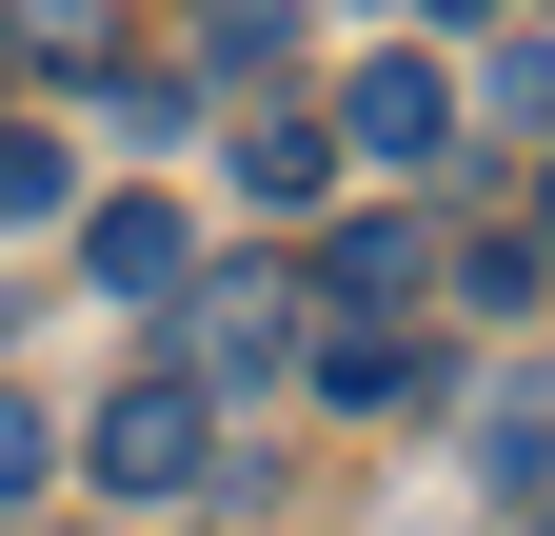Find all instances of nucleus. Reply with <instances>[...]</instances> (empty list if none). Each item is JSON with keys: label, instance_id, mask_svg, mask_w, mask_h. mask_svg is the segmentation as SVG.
Returning <instances> with one entry per match:
<instances>
[{"label": "nucleus", "instance_id": "obj_1", "mask_svg": "<svg viewBox=\"0 0 555 536\" xmlns=\"http://www.w3.org/2000/svg\"><path fill=\"white\" fill-rule=\"evenodd\" d=\"M80 457H100V497H198V477H219V397H198V378H119Z\"/></svg>", "mask_w": 555, "mask_h": 536}, {"label": "nucleus", "instance_id": "obj_2", "mask_svg": "<svg viewBox=\"0 0 555 536\" xmlns=\"http://www.w3.org/2000/svg\"><path fill=\"white\" fill-rule=\"evenodd\" d=\"M318 140H337V159H416V179H437V159H456V80L397 40V60H358V80H337V119H318Z\"/></svg>", "mask_w": 555, "mask_h": 536}, {"label": "nucleus", "instance_id": "obj_3", "mask_svg": "<svg viewBox=\"0 0 555 536\" xmlns=\"http://www.w3.org/2000/svg\"><path fill=\"white\" fill-rule=\"evenodd\" d=\"M179 339H198V397H238V378L298 358V298L278 279H179Z\"/></svg>", "mask_w": 555, "mask_h": 536}, {"label": "nucleus", "instance_id": "obj_4", "mask_svg": "<svg viewBox=\"0 0 555 536\" xmlns=\"http://www.w3.org/2000/svg\"><path fill=\"white\" fill-rule=\"evenodd\" d=\"M80 279H100V298H179V279H198L179 199H100V219H80Z\"/></svg>", "mask_w": 555, "mask_h": 536}, {"label": "nucleus", "instance_id": "obj_5", "mask_svg": "<svg viewBox=\"0 0 555 536\" xmlns=\"http://www.w3.org/2000/svg\"><path fill=\"white\" fill-rule=\"evenodd\" d=\"M318 358V397H358V418H377V397H437V339H397V318H337V339H298Z\"/></svg>", "mask_w": 555, "mask_h": 536}, {"label": "nucleus", "instance_id": "obj_6", "mask_svg": "<svg viewBox=\"0 0 555 536\" xmlns=\"http://www.w3.org/2000/svg\"><path fill=\"white\" fill-rule=\"evenodd\" d=\"M318 279H337V318H397L416 279H437V239H416V219H337V258H318Z\"/></svg>", "mask_w": 555, "mask_h": 536}, {"label": "nucleus", "instance_id": "obj_7", "mask_svg": "<svg viewBox=\"0 0 555 536\" xmlns=\"http://www.w3.org/2000/svg\"><path fill=\"white\" fill-rule=\"evenodd\" d=\"M238 199H258V219H318V199H337V140H318V119H258V140H238Z\"/></svg>", "mask_w": 555, "mask_h": 536}, {"label": "nucleus", "instance_id": "obj_8", "mask_svg": "<svg viewBox=\"0 0 555 536\" xmlns=\"http://www.w3.org/2000/svg\"><path fill=\"white\" fill-rule=\"evenodd\" d=\"M198 60H219V80H278V60H298V0H198Z\"/></svg>", "mask_w": 555, "mask_h": 536}, {"label": "nucleus", "instance_id": "obj_9", "mask_svg": "<svg viewBox=\"0 0 555 536\" xmlns=\"http://www.w3.org/2000/svg\"><path fill=\"white\" fill-rule=\"evenodd\" d=\"M456 298H476V318H535V239L476 219V239H456Z\"/></svg>", "mask_w": 555, "mask_h": 536}, {"label": "nucleus", "instance_id": "obj_10", "mask_svg": "<svg viewBox=\"0 0 555 536\" xmlns=\"http://www.w3.org/2000/svg\"><path fill=\"white\" fill-rule=\"evenodd\" d=\"M476 477H496V497L535 477V378H496V397H476Z\"/></svg>", "mask_w": 555, "mask_h": 536}, {"label": "nucleus", "instance_id": "obj_11", "mask_svg": "<svg viewBox=\"0 0 555 536\" xmlns=\"http://www.w3.org/2000/svg\"><path fill=\"white\" fill-rule=\"evenodd\" d=\"M60 477V418H40V397H0V497H40Z\"/></svg>", "mask_w": 555, "mask_h": 536}, {"label": "nucleus", "instance_id": "obj_12", "mask_svg": "<svg viewBox=\"0 0 555 536\" xmlns=\"http://www.w3.org/2000/svg\"><path fill=\"white\" fill-rule=\"evenodd\" d=\"M0 219H60V140H21V119H0Z\"/></svg>", "mask_w": 555, "mask_h": 536}, {"label": "nucleus", "instance_id": "obj_13", "mask_svg": "<svg viewBox=\"0 0 555 536\" xmlns=\"http://www.w3.org/2000/svg\"><path fill=\"white\" fill-rule=\"evenodd\" d=\"M416 21H516V0H416Z\"/></svg>", "mask_w": 555, "mask_h": 536}, {"label": "nucleus", "instance_id": "obj_14", "mask_svg": "<svg viewBox=\"0 0 555 536\" xmlns=\"http://www.w3.org/2000/svg\"><path fill=\"white\" fill-rule=\"evenodd\" d=\"M0 60H21V40H0Z\"/></svg>", "mask_w": 555, "mask_h": 536}]
</instances>
